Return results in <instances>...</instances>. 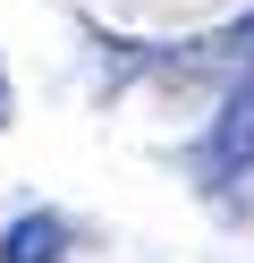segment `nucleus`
<instances>
[{
	"label": "nucleus",
	"instance_id": "f257e3e1",
	"mask_svg": "<svg viewBox=\"0 0 254 263\" xmlns=\"http://www.w3.org/2000/svg\"><path fill=\"white\" fill-rule=\"evenodd\" d=\"M60 238L68 229L51 221V212H26V221L0 229V263H60Z\"/></svg>",
	"mask_w": 254,
	"mask_h": 263
},
{
	"label": "nucleus",
	"instance_id": "f03ea898",
	"mask_svg": "<svg viewBox=\"0 0 254 263\" xmlns=\"http://www.w3.org/2000/svg\"><path fill=\"white\" fill-rule=\"evenodd\" d=\"M212 153L220 161H237V153H254V85L229 102V119H220V136H212Z\"/></svg>",
	"mask_w": 254,
	"mask_h": 263
},
{
	"label": "nucleus",
	"instance_id": "7ed1b4c3",
	"mask_svg": "<svg viewBox=\"0 0 254 263\" xmlns=\"http://www.w3.org/2000/svg\"><path fill=\"white\" fill-rule=\"evenodd\" d=\"M0 119H9V85H0Z\"/></svg>",
	"mask_w": 254,
	"mask_h": 263
},
{
	"label": "nucleus",
	"instance_id": "20e7f679",
	"mask_svg": "<svg viewBox=\"0 0 254 263\" xmlns=\"http://www.w3.org/2000/svg\"><path fill=\"white\" fill-rule=\"evenodd\" d=\"M246 85H254V77H246Z\"/></svg>",
	"mask_w": 254,
	"mask_h": 263
}]
</instances>
